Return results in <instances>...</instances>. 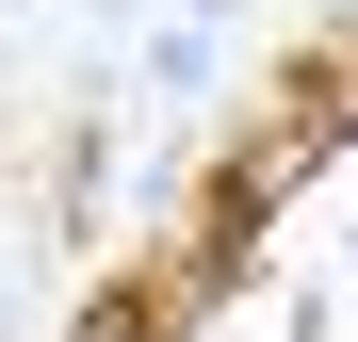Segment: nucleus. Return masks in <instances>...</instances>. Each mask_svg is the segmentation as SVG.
Masks as SVG:
<instances>
[{
	"label": "nucleus",
	"mask_w": 358,
	"mask_h": 342,
	"mask_svg": "<svg viewBox=\"0 0 358 342\" xmlns=\"http://www.w3.org/2000/svg\"><path fill=\"white\" fill-rule=\"evenodd\" d=\"M82 342H163V310H131V294H114V310H98Z\"/></svg>",
	"instance_id": "obj_2"
},
{
	"label": "nucleus",
	"mask_w": 358,
	"mask_h": 342,
	"mask_svg": "<svg viewBox=\"0 0 358 342\" xmlns=\"http://www.w3.org/2000/svg\"><path fill=\"white\" fill-rule=\"evenodd\" d=\"M310 82H326V114H358V66H310Z\"/></svg>",
	"instance_id": "obj_3"
},
{
	"label": "nucleus",
	"mask_w": 358,
	"mask_h": 342,
	"mask_svg": "<svg viewBox=\"0 0 358 342\" xmlns=\"http://www.w3.org/2000/svg\"><path fill=\"white\" fill-rule=\"evenodd\" d=\"M326 131H342V114L310 98V114H277V131H261V147H245V163H228V180H212V228H228V245H245L261 212H293V196L326 180Z\"/></svg>",
	"instance_id": "obj_1"
}]
</instances>
